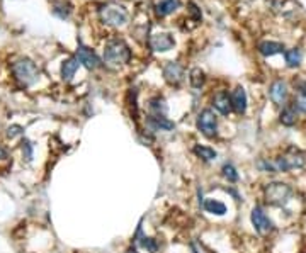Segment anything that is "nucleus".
<instances>
[{
    "label": "nucleus",
    "mask_w": 306,
    "mask_h": 253,
    "mask_svg": "<svg viewBox=\"0 0 306 253\" xmlns=\"http://www.w3.org/2000/svg\"><path fill=\"white\" fill-rule=\"evenodd\" d=\"M298 119V112H296V105H288V107L282 109L281 112V123L284 126H294Z\"/></svg>",
    "instance_id": "a211bd4d"
},
{
    "label": "nucleus",
    "mask_w": 306,
    "mask_h": 253,
    "mask_svg": "<svg viewBox=\"0 0 306 253\" xmlns=\"http://www.w3.org/2000/svg\"><path fill=\"white\" fill-rule=\"evenodd\" d=\"M99 17L107 26H123L128 22L129 15H128V10H126L123 5L107 4L99 9Z\"/></svg>",
    "instance_id": "39448f33"
},
{
    "label": "nucleus",
    "mask_w": 306,
    "mask_h": 253,
    "mask_svg": "<svg viewBox=\"0 0 306 253\" xmlns=\"http://www.w3.org/2000/svg\"><path fill=\"white\" fill-rule=\"evenodd\" d=\"M213 105H214V109L223 116H228L231 110H233V107H231V99L228 96V92H225V90H220L213 97Z\"/></svg>",
    "instance_id": "ddd939ff"
},
{
    "label": "nucleus",
    "mask_w": 306,
    "mask_h": 253,
    "mask_svg": "<svg viewBox=\"0 0 306 253\" xmlns=\"http://www.w3.org/2000/svg\"><path fill=\"white\" fill-rule=\"evenodd\" d=\"M148 124L151 126L153 131H172L173 129V123L168 121L165 116H150Z\"/></svg>",
    "instance_id": "f3484780"
},
{
    "label": "nucleus",
    "mask_w": 306,
    "mask_h": 253,
    "mask_svg": "<svg viewBox=\"0 0 306 253\" xmlns=\"http://www.w3.org/2000/svg\"><path fill=\"white\" fill-rule=\"evenodd\" d=\"M294 105H296V109H299L301 112L306 114V97L304 96H299L296 101H294Z\"/></svg>",
    "instance_id": "c85d7f7f"
},
{
    "label": "nucleus",
    "mask_w": 306,
    "mask_h": 253,
    "mask_svg": "<svg viewBox=\"0 0 306 253\" xmlns=\"http://www.w3.org/2000/svg\"><path fill=\"white\" fill-rule=\"evenodd\" d=\"M250 219H252V224H254V228H255V231L258 235H262V236L269 235L274 229L272 221L267 218V214L264 213L260 208H255L254 211H252Z\"/></svg>",
    "instance_id": "6e6552de"
},
{
    "label": "nucleus",
    "mask_w": 306,
    "mask_h": 253,
    "mask_svg": "<svg viewBox=\"0 0 306 253\" xmlns=\"http://www.w3.org/2000/svg\"><path fill=\"white\" fill-rule=\"evenodd\" d=\"M274 170L276 172H289L293 168H303L306 163V156L301 150L298 148H289L282 156H279L277 160H274Z\"/></svg>",
    "instance_id": "7ed1b4c3"
},
{
    "label": "nucleus",
    "mask_w": 306,
    "mask_h": 253,
    "mask_svg": "<svg viewBox=\"0 0 306 253\" xmlns=\"http://www.w3.org/2000/svg\"><path fill=\"white\" fill-rule=\"evenodd\" d=\"M77 60L80 61L87 70H96V68L101 66V60H99V56L91 48H87V46H83V44H78Z\"/></svg>",
    "instance_id": "9d476101"
},
{
    "label": "nucleus",
    "mask_w": 306,
    "mask_h": 253,
    "mask_svg": "<svg viewBox=\"0 0 306 253\" xmlns=\"http://www.w3.org/2000/svg\"><path fill=\"white\" fill-rule=\"evenodd\" d=\"M269 96H271L274 104L282 105L284 102H286V99H288V85H286V82H282V80L274 82L271 85V88H269Z\"/></svg>",
    "instance_id": "9b49d317"
},
{
    "label": "nucleus",
    "mask_w": 306,
    "mask_h": 253,
    "mask_svg": "<svg viewBox=\"0 0 306 253\" xmlns=\"http://www.w3.org/2000/svg\"><path fill=\"white\" fill-rule=\"evenodd\" d=\"M223 177L228 182H236V180H238V173H236V168L231 165V163H225V165H223Z\"/></svg>",
    "instance_id": "393cba45"
},
{
    "label": "nucleus",
    "mask_w": 306,
    "mask_h": 253,
    "mask_svg": "<svg viewBox=\"0 0 306 253\" xmlns=\"http://www.w3.org/2000/svg\"><path fill=\"white\" fill-rule=\"evenodd\" d=\"M231 107H233L235 112L244 114L247 110V92L244 87H236L233 92H231Z\"/></svg>",
    "instance_id": "4468645a"
},
{
    "label": "nucleus",
    "mask_w": 306,
    "mask_h": 253,
    "mask_svg": "<svg viewBox=\"0 0 306 253\" xmlns=\"http://www.w3.org/2000/svg\"><path fill=\"white\" fill-rule=\"evenodd\" d=\"M189 14H191V17H192L194 20H196V22H199V20L203 19L201 9H199L194 2H189Z\"/></svg>",
    "instance_id": "bb28decb"
},
{
    "label": "nucleus",
    "mask_w": 306,
    "mask_h": 253,
    "mask_svg": "<svg viewBox=\"0 0 306 253\" xmlns=\"http://www.w3.org/2000/svg\"><path fill=\"white\" fill-rule=\"evenodd\" d=\"M163 78L170 85H181L184 80V66L179 61H168L163 66Z\"/></svg>",
    "instance_id": "1a4fd4ad"
},
{
    "label": "nucleus",
    "mask_w": 306,
    "mask_h": 253,
    "mask_svg": "<svg viewBox=\"0 0 306 253\" xmlns=\"http://www.w3.org/2000/svg\"><path fill=\"white\" fill-rule=\"evenodd\" d=\"M284 58H286V65L289 68H296V66H299V63H301V60H303L301 50H298V48L286 50L284 51Z\"/></svg>",
    "instance_id": "6ab92c4d"
},
{
    "label": "nucleus",
    "mask_w": 306,
    "mask_h": 253,
    "mask_svg": "<svg viewBox=\"0 0 306 253\" xmlns=\"http://www.w3.org/2000/svg\"><path fill=\"white\" fill-rule=\"evenodd\" d=\"M257 50L262 56H274L284 51V44L277 43V41H262V43H258Z\"/></svg>",
    "instance_id": "2eb2a0df"
},
{
    "label": "nucleus",
    "mask_w": 306,
    "mask_h": 253,
    "mask_svg": "<svg viewBox=\"0 0 306 253\" xmlns=\"http://www.w3.org/2000/svg\"><path fill=\"white\" fill-rule=\"evenodd\" d=\"M189 82L194 88H201L206 82V73L201 70V68H192L191 73H189Z\"/></svg>",
    "instance_id": "4be33fe9"
},
{
    "label": "nucleus",
    "mask_w": 306,
    "mask_h": 253,
    "mask_svg": "<svg viewBox=\"0 0 306 253\" xmlns=\"http://www.w3.org/2000/svg\"><path fill=\"white\" fill-rule=\"evenodd\" d=\"M148 107L151 110V116H165L167 110H168L165 101H163V99H160V97L151 99L150 104H148Z\"/></svg>",
    "instance_id": "412c9836"
},
{
    "label": "nucleus",
    "mask_w": 306,
    "mask_h": 253,
    "mask_svg": "<svg viewBox=\"0 0 306 253\" xmlns=\"http://www.w3.org/2000/svg\"><path fill=\"white\" fill-rule=\"evenodd\" d=\"M129 58H131V50L129 46L126 44V41L119 38L107 41V44H105L104 48V61L107 63L109 66L118 68L121 65H124V63H128Z\"/></svg>",
    "instance_id": "f257e3e1"
},
{
    "label": "nucleus",
    "mask_w": 306,
    "mask_h": 253,
    "mask_svg": "<svg viewBox=\"0 0 306 253\" xmlns=\"http://www.w3.org/2000/svg\"><path fill=\"white\" fill-rule=\"evenodd\" d=\"M291 187L284 182H271L267 183L266 189H264V196H266V201L271 205H284L288 204V201L291 199Z\"/></svg>",
    "instance_id": "20e7f679"
},
{
    "label": "nucleus",
    "mask_w": 306,
    "mask_h": 253,
    "mask_svg": "<svg viewBox=\"0 0 306 253\" xmlns=\"http://www.w3.org/2000/svg\"><path fill=\"white\" fill-rule=\"evenodd\" d=\"M298 90H299V94H301V96L306 97V82H299L298 83Z\"/></svg>",
    "instance_id": "7c9ffc66"
},
{
    "label": "nucleus",
    "mask_w": 306,
    "mask_h": 253,
    "mask_svg": "<svg viewBox=\"0 0 306 253\" xmlns=\"http://www.w3.org/2000/svg\"><path fill=\"white\" fill-rule=\"evenodd\" d=\"M194 153H196L199 158H203L204 162H211L216 158V151L213 148H209V146H201V145L194 146Z\"/></svg>",
    "instance_id": "b1692460"
},
{
    "label": "nucleus",
    "mask_w": 306,
    "mask_h": 253,
    "mask_svg": "<svg viewBox=\"0 0 306 253\" xmlns=\"http://www.w3.org/2000/svg\"><path fill=\"white\" fill-rule=\"evenodd\" d=\"M148 44L155 53H165V51H170L173 46H176V39L168 33H155L150 36Z\"/></svg>",
    "instance_id": "0eeeda50"
},
{
    "label": "nucleus",
    "mask_w": 306,
    "mask_h": 253,
    "mask_svg": "<svg viewBox=\"0 0 306 253\" xmlns=\"http://www.w3.org/2000/svg\"><path fill=\"white\" fill-rule=\"evenodd\" d=\"M192 253H198V250H196V248H194V246H192Z\"/></svg>",
    "instance_id": "473e14b6"
},
{
    "label": "nucleus",
    "mask_w": 306,
    "mask_h": 253,
    "mask_svg": "<svg viewBox=\"0 0 306 253\" xmlns=\"http://www.w3.org/2000/svg\"><path fill=\"white\" fill-rule=\"evenodd\" d=\"M198 128L206 138H214L216 129H218V119H216L213 110L211 109L201 110V114L198 116Z\"/></svg>",
    "instance_id": "423d86ee"
},
{
    "label": "nucleus",
    "mask_w": 306,
    "mask_h": 253,
    "mask_svg": "<svg viewBox=\"0 0 306 253\" xmlns=\"http://www.w3.org/2000/svg\"><path fill=\"white\" fill-rule=\"evenodd\" d=\"M141 246H143V248H146L148 250L150 253H157V250H158V245H157V241L153 240V238H146V236H143V238H141Z\"/></svg>",
    "instance_id": "a878e982"
},
{
    "label": "nucleus",
    "mask_w": 306,
    "mask_h": 253,
    "mask_svg": "<svg viewBox=\"0 0 306 253\" xmlns=\"http://www.w3.org/2000/svg\"><path fill=\"white\" fill-rule=\"evenodd\" d=\"M78 65H80V61L77 60V56L67 58V60L61 63V77H63V80H72L73 75H75V72L78 70Z\"/></svg>",
    "instance_id": "dca6fc26"
},
{
    "label": "nucleus",
    "mask_w": 306,
    "mask_h": 253,
    "mask_svg": "<svg viewBox=\"0 0 306 253\" xmlns=\"http://www.w3.org/2000/svg\"><path fill=\"white\" fill-rule=\"evenodd\" d=\"M204 209L208 211L211 214H216V216H223L226 213V205L220 201H214V199H206L204 201Z\"/></svg>",
    "instance_id": "aec40b11"
},
{
    "label": "nucleus",
    "mask_w": 306,
    "mask_h": 253,
    "mask_svg": "<svg viewBox=\"0 0 306 253\" xmlns=\"http://www.w3.org/2000/svg\"><path fill=\"white\" fill-rule=\"evenodd\" d=\"M7 156V153H5V150L2 148V146H0V160H2V158H5Z\"/></svg>",
    "instance_id": "2f4dec72"
},
{
    "label": "nucleus",
    "mask_w": 306,
    "mask_h": 253,
    "mask_svg": "<svg viewBox=\"0 0 306 253\" xmlns=\"http://www.w3.org/2000/svg\"><path fill=\"white\" fill-rule=\"evenodd\" d=\"M23 153H24L26 160L31 162V156H33V146H31V143H29L28 140L23 141Z\"/></svg>",
    "instance_id": "cd10ccee"
},
{
    "label": "nucleus",
    "mask_w": 306,
    "mask_h": 253,
    "mask_svg": "<svg viewBox=\"0 0 306 253\" xmlns=\"http://www.w3.org/2000/svg\"><path fill=\"white\" fill-rule=\"evenodd\" d=\"M53 14L60 19H68L72 14V5L68 2H55L53 4Z\"/></svg>",
    "instance_id": "5701e85b"
},
{
    "label": "nucleus",
    "mask_w": 306,
    "mask_h": 253,
    "mask_svg": "<svg viewBox=\"0 0 306 253\" xmlns=\"http://www.w3.org/2000/svg\"><path fill=\"white\" fill-rule=\"evenodd\" d=\"M181 7V0H157L153 9H155L157 17H167L172 12Z\"/></svg>",
    "instance_id": "f8f14e48"
},
{
    "label": "nucleus",
    "mask_w": 306,
    "mask_h": 253,
    "mask_svg": "<svg viewBox=\"0 0 306 253\" xmlns=\"http://www.w3.org/2000/svg\"><path fill=\"white\" fill-rule=\"evenodd\" d=\"M23 133V128L20 126H10V128L7 129V136L9 138H15L17 134Z\"/></svg>",
    "instance_id": "c756f323"
},
{
    "label": "nucleus",
    "mask_w": 306,
    "mask_h": 253,
    "mask_svg": "<svg viewBox=\"0 0 306 253\" xmlns=\"http://www.w3.org/2000/svg\"><path fill=\"white\" fill-rule=\"evenodd\" d=\"M12 72H14V77L26 87L33 85L39 77V68L36 66L34 61L28 60V58L15 61L12 65Z\"/></svg>",
    "instance_id": "f03ea898"
}]
</instances>
